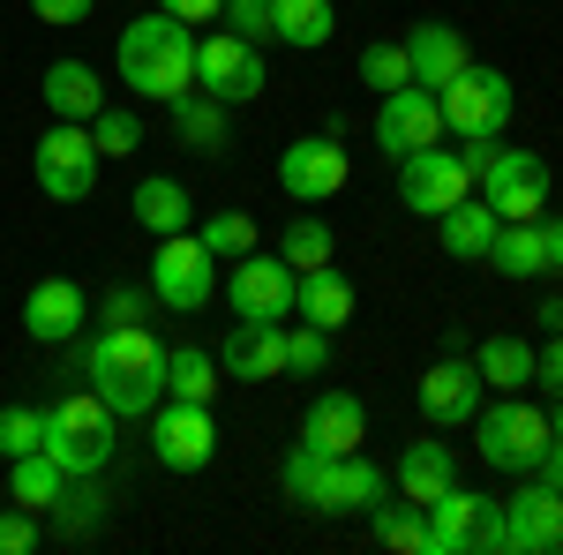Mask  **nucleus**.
Masks as SVG:
<instances>
[{
	"instance_id": "obj_39",
	"label": "nucleus",
	"mask_w": 563,
	"mask_h": 555,
	"mask_svg": "<svg viewBox=\"0 0 563 555\" xmlns=\"http://www.w3.org/2000/svg\"><path fill=\"white\" fill-rule=\"evenodd\" d=\"M45 443V406H0V458H23Z\"/></svg>"
},
{
	"instance_id": "obj_13",
	"label": "nucleus",
	"mask_w": 563,
	"mask_h": 555,
	"mask_svg": "<svg viewBox=\"0 0 563 555\" xmlns=\"http://www.w3.org/2000/svg\"><path fill=\"white\" fill-rule=\"evenodd\" d=\"M481 203L496 218H541V203H549V166H541V151L496 143V158L481 166Z\"/></svg>"
},
{
	"instance_id": "obj_8",
	"label": "nucleus",
	"mask_w": 563,
	"mask_h": 555,
	"mask_svg": "<svg viewBox=\"0 0 563 555\" xmlns=\"http://www.w3.org/2000/svg\"><path fill=\"white\" fill-rule=\"evenodd\" d=\"M294 286H301V270L286 256L249 248L241 263H225V300L241 323H294Z\"/></svg>"
},
{
	"instance_id": "obj_18",
	"label": "nucleus",
	"mask_w": 563,
	"mask_h": 555,
	"mask_svg": "<svg viewBox=\"0 0 563 555\" xmlns=\"http://www.w3.org/2000/svg\"><path fill=\"white\" fill-rule=\"evenodd\" d=\"M84 323H90V300H84L76 278H38L31 300H23V331H31L38 345H68Z\"/></svg>"
},
{
	"instance_id": "obj_25",
	"label": "nucleus",
	"mask_w": 563,
	"mask_h": 555,
	"mask_svg": "<svg viewBox=\"0 0 563 555\" xmlns=\"http://www.w3.org/2000/svg\"><path fill=\"white\" fill-rule=\"evenodd\" d=\"M45 106H53V121H98V113H106L98 68H90V60H53V68H45Z\"/></svg>"
},
{
	"instance_id": "obj_33",
	"label": "nucleus",
	"mask_w": 563,
	"mask_h": 555,
	"mask_svg": "<svg viewBox=\"0 0 563 555\" xmlns=\"http://www.w3.org/2000/svg\"><path fill=\"white\" fill-rule=\"evenodd\" d=\"M174 135L196 151V158H218V151H225V106H218V98H203V90L174 98Z\"/></svg>"
},
{
	"instance_id": "obj_9",
	"label": "nucleus",
	"mask_w": 563,
	"mask_h": 555,
	"mask_svg": "<svg viewBox=\"0 0 563 555\" xmlns=\"http://www.w3.org/2000/svg\"><path fill=\"white\" fill-rule=\"evenodd\" d=\"M31 173H38V188L53 203H84L98 188V143H90V129L84 121H53L38 135V151H31Z\"/></svg>"
},
{
	"instance_id": "obj_16",
	"label": "nucleus",
	"mask_w": 563,
	"mask_h": 555,
	"mask_svg": "<svg viewBox=\"0 0 563 555\" xmlns=\"http://www.w3.org/2000/svg\"><path fill=\"white\" fill-rule=\"evenodd\" d=\"M346 143L339 135H301V143H286V158H278V188L294 196V203H331L339 188H346Z\"/></svg>"
},
{
	"instance_id": "obj_48",
	"label": "nucleus",
	"mask_w": 563,
	"mask_h": 555,
	"mask_svg": "<svg viewBox=\"0 0 563 555\" xmlns=\"http://www.w3.org/2000/svg\"><path fill=\"white\" fill-rule=\"evenodd\" d=\"M158 8H166V15H180V23H211L225 0H158Z\"/></svg>"
},
{
	"instance_id": "obj_15",
	"label": "nucleus",
	"mask_w": 563,
	"mask_h": 555,
	"mask_svg": "<svg viewBox=\"0 0 563 555\" xmlns=\"http://www.w3.org/2000/svg\"><path fill=\"white\" fill-rule=\"evenodd\" d=\"M429 143H443V106H435V90H421V84L390 90L384 106H376V151H384V158H413V151H429Z\"/></svg>"
},
{
	"instance_id": "obj_22",
	"label": "nucleus",
	"mask_w": 563,
	"mask_h": 555,
	"mask_svg": "<svg viewBox=\"0 0 563 555\" xmlns=\"http://www.w3.org/2000/svg\"><path fill=\"white\" fill-rule=\"evenodd\" d=\"M406 60H413V84L421 90H443L474 60V45H466L459 23H413V31H406Z\"/></svg>"
},
{
	"instance_id": "obj_44",
	"label": "nucleus",
	"mask_w": 563,
	"mask_h": 555,
	"mask_svg": "<svg viewBox=\"0 0 563 555\" xmlns=\"http://www.w3.org/2000/svg\"><path fill=\"white\" fill-rule=\"evenodd\" d=\"M38 548V511H0V555H31Z\"/></svg>"
},
{
	"instance_id": "obj_20",
	"label": "nucleus",
	"mask_w": 563,
	"mask_h": 555,
	"mask_svg": "<svg viewBox=\"0 0 563 555\" xmlns=\"http://www.w3.org/2000/svg\"><path fill=\"white\" fill-rule=\"evenodd\" d=\"M218 368H225L233 384H271V376H286V323H241V315H233V338L218 353Z\"/></svg>"
},
{
	"instance_id": "obj_3",
	"label": "nucleus",
	"mask_w": 563,
	"mask_h": 555,
	"mask_svg": "<svg viewBox=\"0 0 563 555\" xmlns=\"http://www.w3.org/2000/svg\"><path fill=\"white\" fill-rule=\"evenodd\" d=\"M45 458L60 473H106L113 451H121V413L98 398V390H68L45 406Z\"/></svg>"
},
{
	"instance_id": "obj_24",
	"label": "nucleus",
	"mask_w": 563,
	"mask_h": 555,
	"mask_svg": "<svg viewBox=\"0 0 563 555\" xmlns=\"http://www.w3.org/2000/svg\"><path fill=\"white\" fill-rule=\"evenodd\" d=\"M294 315H301V323H316V331H339V323H353V278L339 270V263H316V270H301V286H294Z\"/></svg>"
},
{
	"instance_id": "obj_11",
	"label": "nucleus",
	"mask_w": 563,
	"mask_h": 555,
	"mask_svg": "<svg viewBox=\"0 0 563 555\" xmlns=\"http://www.w3.org/2000/svg\"><path fill=\"white\" fill-rule=\"evenodd\" d=\"M151 451L166 473H203L218 458V421L211 406H188V398H158L151 406Z\"/></svg>"
},
{
	"instance_id": "obj_42",
	"label": "nucleus",
	"mask_w": 563,
	"mask_h": 555,
	"mask_svg": "<svg viewBox=\"0 0 563 555\" xmlns=\"http://www.w3.org/2000/svg\"><path fill=\"white\" fill-rule=\"evenodd\" d=\"M218 15H225V31H233V38H249V45L271 38V0H225Z\"/></svg>"
},
{
	"instance_id": "obj_50",
	"label": "nucleus",
	"mask_w": 563,
	"mask_h": 555,
	"mask_svg": "<svg viewBox=\"0 0 563 555\" xmlns=\"http://www.w3.org/2000/svg\"><path fill=\"white\" fill-rule=\"evenodd\" d=\"M541 331H563V300H541Z\"/></svg>"
},
{
	"instance_id": "obj_46",
	"label": "nucleus",
	"mask_w": 563,
	"mask_h": 555,
	"mask_svg": "<svg viewBox=\"0 0 563 555\" xmlns=\"http://www.w3.org/2000/svg\"><path fill=\"white\" fill-rule=\"evenodd\" d=\"M533 384L563 398V331H549V345H533Z\"/></svg>"
},
{
	"instance_id": "obj_7",
	"label": "nucleus",
	"mask_w": 563,
	"mask_h": 555,
	"mask_svg": "<svg viewBox=\"0 0 563 555\" xmlns=\"http://www.w3.org/2000/svg\"><path fill=\"white\" fill-rule=\"evenodd\" d=\"M211 293H218V256L196 241V225H188V233H166L158 256H151V300H158V308H180V315H196Z\"/></svg>"
},
{
	"instance_id": "obj_21",
	"label": "nucleus",
	"mask_w": 563,
	"mask_h": 555,
	"mask_svg": "<svg viewBox=\"0 0 563 555\" xmlns=\"http://www.w3.org/2000/svg\"><path fill=\"white\" fill-rule=\"evenodd\" d=\"M301 443H316L323 458H346L368 443V413H361V398L353 390H316V406H308L301 421Z\"/></svg>"
},
{
	"instance_id": "obj_29",
	"label": "nucleus",
	"mask_w": 563,
	"mask_h": 555,
	"mask_svg": "<svg viewBox=\"0 0 563 555\" xmlns=\"http://www.w3.org/2000/svg\"><path fill=\"white\" fill-rule=\"evenodd\" d=\"M496 225H504V218L488 211V203L459 196L451 211L435 218V233H443V256H459V263H488V241H496Z\"/></svg>"
},
{
	"instance_id": "obj_34",
	"label": "nucleus",
	"mask_w": 563,
	"mask_h": 555,
	"mask_svg": "<svg viewBox=\"0 0 563 555\" xmlns=\"http://www.w3.org/2000/svg\"><path fill=\"white\" fill-rule=\"evenodd\" d=\"M166 398L211 406L218 398V353H203V345H174V353H166Z\"/></svg>"
},
{
	"instance_id": "obj_5",
	"label": "nucleus",
	"mask_w": 563,
	"mask_h": 555,
	"mask_svg": "<svg viewBox=\"0 0 563 555\" xmlns=\"http://www.w3.org/2000/svg\"><path fill=\"white\" fill-rule=\"evenodd\" d=\"M435 106H443V135H459V143H466V135H504L519 98H511V76H504V68L466 60L451 84L435 90Z\"/></svg>"
},
{
	"instance_id": "obj_1",
	"label": "nucleus",
	"mask_w": 563,
	"mask_h": 555,
	"mask_svg": "<svg viewBox=\"0 0 563 555\" xmlns=\"http://www.w3.org/2000/svg\"><path fill=\"white\" fill-rule=\"evenodd\" d=\"M84 384L98 390L121 421H143V413L166 398V345L151 338V323H106V331L84 345Z\"/></svg>"
},
{
	"instance_id": "obj_47",
	"label": "nucleus",
	"mask_w": 563,
	"mask_h": 555,
	"mask_svg": "<svg viewBox=\"0 0 563 555\" xmlns=\"http://www.w3.org/2000/svg\"><path fill=\"white\" fill-rule=\"evenodd\" d=\"M38 23H90V0H31Z\"/></svg>"
},
{
	"instance_id": "obj_19",
	"label": "nucleus",
	"mask_w": 563,
	"mask_h": 555,
	"mask_svg": "<svg viewBox=\"0 0 563 555\" xmlns=\"http://www.w3.org/2000/svg\"><path fill=\"white\" fill-rule=\"evenodd\" d=\"M481 368L474 360H459V353H451V360H435L429 376H421V413H429L435 428H466L481 413Z\"/></svg>"
},
{
	"instance_id": "obj_41",
	"label": "nucleus",
	"mask_w": 563,
	"mask_h": 555,
	"mask_svg": "<svg viewBox=\"0 0 563 555\" xmlns=\"http://www.w3.org/2000/svg\"><path fill=\"white\" fill-rule=\"evenodd\" d=\"M286 368H301V376H323V368H331V331H316V323L286 331Z\"/></svg>"
},
{
	"instance_id": "obj_2",
	"label": "nucleus",
	"mask_w": 563,
	"mask_h": 555,
	"mask_svg": "<svg viewBox=\"0 0 563 555\" xmlns=\"http://www.w3.org/2000/svg\"><path fill=\"white\" fill-rule=\"evenodd\" d=\"M121 84L135 98H158V106L188 98L196 90V23H180L166 8L135 15L129 31H121Z\"/></svg>"
},
{
	"instance_id": "obj_31",
	"label": "nucleus",
	"mask_w": 563,
	"mask_h": 555,
	"mask_svg": "<svg viewBox=\"0 0 563 555\" xmlns=\"http://www.w3.org/2000/svg\"><path fill=\"white\" fill-rule=\"evenodd\" d=\"M368 533H376V548H390V555H429V511H421V503H406V496H398V503H376V511H368Z\"/></svg>"
},
{
	"instance_id": "obj_49",
	"label": "nucleus",
	"mask_w": 563,
	"mask_h": 555,
	"mask_svg": "<svg viewBox=\"0 0 563 555\" xmlns=\"http://www.w3.org/2000/svg\"><path fill=\"white\" fill-rule=\"evenodd\" d=\"M541 233H549V270H563V211L541 218Z\"/></svg>"
},
{
	"instance_id": "obj_35",
	"label": "nucleus",
	"mask_w": 563,
	"mask_h": 555,
	"mask_svg": "<svg viewBox=\"0 0 563 555\" xmlns=\"http://www.w3.org/2000/svg\"><path fill=\"white\" fill-rule=\"evenodd\" d=\"M106 488H98V473H68V488H60V503H53V518H60V533H90L98 518H106Z\"/></svg>"
},
{
	"instance_id": "obj_38",
	"label": "nucleus",
	"mask_w": 563,
	"mask_h": 555,
	"mask_svg": "<svg viewBox=\"0 0 563 555\" xmlns=\"http://www.w3.org/2000/svg\"><path fill=\"white\" fill-rule=\"evenodd\" d=\"M331 248H339V241H331V225H323V218H294V225H286V241H278V256L294 263V270L331 263Z\"/></svg>"
},
{
	"instance_id": "obj_40",
	"label": "nucleus",
	"mask_w": 563,
	"mask_h": 555,
	"mask_svg": "<svg viewBox=\"0 0 563 555\" xmlns=\"http://www.w3.org/2000/svg\"><path fill=\"white\" fill-rule=\"evenodd\" d=\"M90 143H98V158H129V151H143V121L106 106V113L90 121Z\"/></svg>"
},
{
	"instance_id": "obj_45",
	"label": "nucleus",
	"mask_w": 563,
	"mask_h": 555,
	"mask_svg": "<svg viewBox=\"0 0 563 555\" xmlns=\"http://www.w3.org/2000/svg\"><path fill=\"white\" fill-rule=\"evenodd\" d=\"M143 315H151V293H135V286H113L98 300V323H143Z\"/></svg>"
},
{
	"instance_id": "obj_12",
	"label": "nucleus",
	"mask_w": 563,
	"mask_h": 555,
	"mask_svg": "<svg viewBox=\"0 0 563 555\" xmlns=\"http://www.w3.org/2000/svg\"><path fill=\"white\" fill-rule=\"evenodd\" d=\"M459 196H474V173H466V158H459V151L429 143V151L398 158V203H406L413 218H443Z\"/></svg>"
},
{
	"instance_id": "obj_36",
	"label": "nucleus",
	"mask_w": 563,
	"mask_h": 555,
	"mask_svg": "<svg viewBox=\"0 0 563 555\" xmlns=\"http://www.w3.org/2000/svg\"><path fill=\"white\" fill-rule=\"evenodd\" d=\"M196 241H203L218 263H241L249 248H256V218H249V211H218V218L196 225Z\"/></svg>"
},
{
	"instance_id": "obj_4",
	"label": "nucleus",
	"mask_w": 563,
	"mask_h": 555,
	"mask_svg": "<svg viewBox=\"0 0 563 555\" xmlns=\"http://www.w3.org/2000/svg\"><path fill=\"white\" fill-rule=\"evenodd\" d=\"M474 421H481V466L496 473H541L549 443H556V428L541 421V406H526V390H504Z\"/></svg>"
},
{
	"instance_id": "obj_28",
	"label": "nucleus",
	"mask_w": 563,
	"mask_h": 555,
	"mask_svg": "<svg viewBox=\"0 0 563 555\" xmlns=\"http://www.w3.org/2000/svg\"><path fill=\"white\" fill-rule=\"evenodd\" d=\"M271 38L294 45V53H316V45L339 38V8L331 0H271Z\"/></svg>"
},
{
	"instance_id": "obj_51",
	"label": "nucleus",
	"mask_w": 563,
	"mask_h": 555,
	"mask_svg": "<svg viewBox=\"0 0 563 555\" xmlns=\"http://www.w3.org/2000/svg\"><path fill=\"white\" fill-rule=\"evenodd\" d=\"M549 428H556V443H563V398H556V421H549Z\"/></svg>"
},
{
	"instance_id": "obj_10",
	"label": "nucleus",
	"mask_w": 563,
	"mask_h": 555,
	"mask_svg": "<svg viewBox=\"0 0 563 555\" xmlns=\"http://www.w3.org/2000/svg\"><path fill=\"white\" fill-rule=\"evenodd\" d=\"M263 45L233 38V31H211V38H196V90L203 98H218L225 113L233 106H249V98H263Z\"/></svg>"
},
{
	"instance_id": "obj_6",
	"label": "nucleus",
	"mask_w": 563,
	"mask_h": 555,
	"mask_svg": "<svg viewBox=\"0 0 563 555\" xmlns=\"http://www.w3.org/2000/svg\"><path fill=\"white\" fill-rule=\"evenodd\" d=\"M429 555H504V503L474 488H443L429 503Z\"/></svg>"
},
{
	"instance_id": "obj_30",
	"label": "nucleus",
	"mask_w": 563,
	"mask_h": 555,
	"mask_svg": "<svg viewBox=\"0 0 563 555\" xmlns=\"http://www.w3.org/2000/svg\"><path fill=\"white\" fill-rule=\"evenodd\" d=\"M474 368H481L488 390H533V345H526L519 331H496V338H481Z\"/></svg>"
},
{
	"instance_id": "obj_23",
	"label": "nucleus",
	"mask_w": 563,
	"mask_h": 555,
	"mask_svg": "<svg viewBox=\"0 0 563 555\" xmlns=\"http://www.w3.org/2000/svg\"><path fill=\"white\" fill-rule=\"evenodd\" d=\"M390 488H398L406 503L429 511L443 488H459V458H451V443H406L398 466H390Z\"/></svg>"
},
{
	"instance_id": "obj_27",
	"label": "nucleus",
	"mask_w": 563,
	"mask_h": 555,
	"mask_svg": "<svg viewBox=\"0 0 563 555\" xmlns=\"http://www.w3.org/2000/svg\"><path fill=\"white\" fill-rule=\"evenodd\" d=\"M488 270H504V278H541V270H549V233H541V218H504L496 241H488Z\"/></svg>"
},
{
	"instance_id": "obj_43",
	"label": "nucleus",
	"mask_w": 563,
	"mask_h": 555,
	"mask_svg": "<svg viewBox=\"0 0 563 555\" xmlns=\"http://www.w3.org/2000/svg\"><path fill=\"white\" fill-rule=\"evenodd\" d=\"M316 480H323V451L301 443V451L286 458V496H294V503H316Z\"/></svg>"
},
{
	"instance_id": "obj_14",
	"label": "nucleus",
	"mask_w": 563,
	"mask_h": 555,
	"mask_svg": "<svg viewBox=\"0 0 563 555\" xmlns=\"http://www.w3.org/2000/svg\"><path fill=\"white\" fill-rule=\"evenodd\" d=\"M563 548V496L533 473L519 496H504V555H556Z\"/></svg>"
},
{
	"instance_id": "obj_37",
	"label": "nucleus",
	"mask_w": 563,
	"mask_h": 555,
	"mask_svg": "<svg viewBox=\"0 0 563 555\" xmlns=\"http://www.w3.org/2000/svg\"><path fill=\"white\" fill-rule=\"evenodd\" d=\"M361 84H368V90H376V98H390V90H406V84H413V60H406V38H398V45H368V53H361Z\"/></svg>"
},
{
	"instance_id": "obj_26",
	"label": "nucleus",
	"mask_w": 563,
	"mask_h": 555,
	"mask_svg": "<svg viewBox=\"0 0 563 555\" xmlns=\"http://www.w3.org/2000/svg\"><path fill=\"white\" fill-rule=\"evenodd\" d=\"M135 225H143V233H158V241H166V233H188V225H196V196H188V188H180V180H166V173H151V180H135Z\"/></svg>"
},
{
	"instance_id": "obj_32",
	"label": "nucleus",
	"mask_w": 563,
	"mask_h": 555,
	"mask_svg": "<svg viewBox=\"0 0 563 555\" xmlns=\"http://www.w3.org/2000/svg\"><path fill=\"white\" fill-rule=\"evenodd\" d=\"M60 488H68V473L53 466L45 451L8 458V503H23V511H53V503H60Z\"/></svg>"
},
{
	"instance_id": "obj_17",
	"label": "nucleus",
	"mask_w": 563,
	"mask_h": 555,
	"mask_svg": "<svg viewBox=\"0 0 563 555\" xmlns=\"http://www.w3.org/2000/svg\"><path fill=\"white\" fill-rule=\"evenodd\" d=\"M390 496V480L361 451H346V458H323V480H316V503L308 511H323V518H368L376 503Z\"/></svg>"
}]
</instances>
